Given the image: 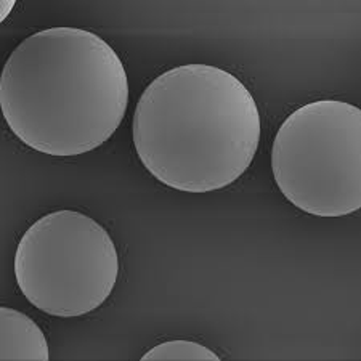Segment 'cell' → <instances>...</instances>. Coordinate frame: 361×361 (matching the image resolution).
I'll return each mask as SVG.
<instances>
[{"label":"cell","mask_w":361,"mask_h":361,"mask_svg":"<svg viewBox=\"0 0 361 361\" xmlns=\"http://www.w3.org/2000/svg\"><path fill=\"white\" fill-rule=\"evenodd\" d=\"M142 360H214L220 357L211 348L193 341H167L151 348Z\"/></svg>","instance_id":"8992f818"},{"label":"cell","mask_w":361,"mask_h":361,"mask_svg":"<svg viewBox=\"0 0 361 361\" xmlns=\"http://www.w3.org/2000/svg\"><path fill=\"white\" fill-rule=\"evenodd\" d=\"M271 171L284 197L317 217L361 207V109L341 100L307 103L290 113L271 147Z\"/></svg>","instance_id":"3957f363"},{"label":"cell","mask_w":361,"mask_h":361,"mask_svg":"<svg viewBox=\"0 0 361 361\" xmlns=\"http://www.w3.org/2000/svg\"><path fill=\"white\" fill-rule=\"evenodd\" d=\"M260 113L235 74L211 65L167 69L140 95L133 148L158 182L183 193L235 183L260 143Z\"/></svg>","instance_id":"7a4b0ae2"},{"label":"cell","mask_w":361,"mask_h":361,"mask_svg":"<svg viewBox=\"0 0 361 361\" xmlns=\"http://www.w3.org/2000/svg\"><path fill=\"white\" fill-rule=\"evenodd\" d=\"M119 269L111 235L90 215L73 209L37 219L15 252L21 294L40 312L60 318L82 317L103 305Z\"/></svg>","instance_id":"277c9868"},{"label":"cell","mask_w":361,"mask_h":361,"mask_svg":"<svg viewBox=\"0 0 361 361\" xmlns=\"http://www.w3.org/2000/svg\"><path fill=\"white\" fill-rule=\"evenodd\" d=\"M15 7V2H2V15H0V20H5L10 13V10Z\"/></svg>","instance_id":"52a82bcc"},{"label":"cell","mask_w":361,"mask_h":361,"mask_svg":"<svg viewBox=\"0 0 361 361\" xmlns=\"http://www.w3.org/2000/svg\"><path fill=\"white\" fill-rule=\"evenodd\" d=\"M129 78L111 45L82 27H47L21 40L0 75L10 130L39 153L80 156L119 129Z\"/></svg>","instance_id":"6da1fadb"},{"label":"cell","mask_w":361,"mask_h":361,"mask_svg":"<svg viewBox=\"0 0 361 361\" xmlns=\"http://www.w3.org/2000/svg\"><path fill=\"white\" fill-rule=\"evenodd\" d=\"M50 358L49 343L32 318L10 307H0V360Z\"/></svg>","instance_id":"5b68a950"}]
</instances>
